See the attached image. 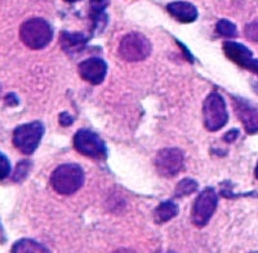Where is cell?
Listing matches in <instances>:
<instances>
[{
    "instance_id": "cell-15",
    "label": "cell",
    "mask_w": 258,
    "mask_h": 253,
    "mask_svg": "<svg viewBox=\"0 0 258 253\" xmlns=\"http://www.w3.org/2000/svg\"><path fill=\"white\" fill-rule=\"evenodd\" d=\"M110 0H91L89 6H91V17L94 21V27L103 26L106 24L105 18V9L109 6Z\"/></svg>"
},
{
    "instance_id": "cell-16",
    "label": "cell",
    "mask_w": 258,
    "mask_h": 253,
    "mask_svg": "<svg viewBox=\"0 0 258 253\" xmlns=\"http://www.w3.org/2000/svg\"><path fill=\"white\" fill-rule=\"evenodd\" d=\"M12 252H48V248H45L44 245H41L38 241L31 240V239H22V240H18L13 245Z\"/></svg>"
},
{
    "instance_id": "cell-8",
    "label": "cell",
    "mask_w": 258,
    "mask_h": 253,
    "mask_svg": "<svg viewBox=\"0 0 258 253\" xmlns=\"http://www.w3.org/2000/svg\"><path fill=\"white\" fill-rule=\"evenodd\" d=\"M223 52H225L226 57L235 62L236 65L258 75V59L253 57L252 50L248 49L245 45L235 43V41H225Z\"/></svg>"
},
{
    "instance_id": "cell-27",
    "label": "cell",
    "mask_w": 258,
    "mask_h": 253,
    "mask_svg": "<svg viewBox=\"0 0 258 253\" xmlns=\"http://www.w3.org/2000/svg\"><path fill=\"white\" fill-rule=\"evenodd\" d=\"M254 91L258 93V83H254Z\"/></svg>"
},
{
    "instance_id": "cell-4",
    "label": "cell",
    "mask_w": 258,
    "mask_h": 253,
    "mask_svg": "<svg viewBox=\"0 0 258 253\" xmlns=\"http://www.w3.org/2000/svg\"><path fill=\"white\" fill-rule=\"evenodd\" d=\"M44 135V125L40 121L22 124L13 132V145L21 153L30 155L38 149Z\"/></svg>"
},
{
    "instance_id": "cell-6",
    "label": "cell",
    "mask_w": 258,
    "mask_h": 253,
    "mask_svg": "<svg viewBox=\"0 0 258 253\" xmlns=\"http://www.w3.org/2000/svg\"><path fill=\"white\" fill-rule=\"evenodd\" d=\"M119 53L125 61H144L151 53V44L142 34H128L121 39L119 44Z\"/></svg>"
},
{
    "instance_id": "cell-26",
    "label": "cell",
    "mask_w": 258,
    "mask_h": 253,
    "mask_svg": "<svg viewBox=\"0 0 258 253\" xmlns=\"http://www.w3.org/2000/svg\"><path fill=\"white\" fill-rule=\"evenodd\" d=\"M64 2H68V3H75V2H79V0H64Z\"/></svg>"
},
{
    "instance_id": "cell-13",
    "label": "cell",
    "mask_w": 258,
    "mask_h": 253,
    "mask_svg": "<svg viewBox=\"0 0 258 253\" xmlns=\"http://www.w3.org/2000/svg\"><path fill=\"white\" fill-rule=\"evenodd\" d=\"M59 40H61L63 50L68 53H78L85 47V43H87V39L82 34L71 33H62Z\"/></svg>"
},
{
    "instance_id": "cell-7",
    "label": "cell",
    "mask_w": 258,
    "mask_h": 253,
    "mask_svg": "<svg viewBox=\"0 0 258 253\" xmlns=\"http://www.w3.org/2000/svg\"><path fill=\"white\" fill-rule=\"evenodd\" d=\"M74 147L78 153L93 159H103L106 156V146L100 136L89 130L78 131L74 136Z\"/></svg>"
},
{
    "instance_id": "cell-11",
    "label": "cell",
    "mask_w": 258,
    "mask_h": 253,
    "mask_svg": "<svg viewBox=\"0 0 258 253\" xmlns=\"http://www.w3.org/2000/svg\"><path fill=\"white\" fill-rule=\"evenodd\" d=\"M79 74L83 79L91 84H101L107 74V65L102 58L92 57L80 64Z\"/></svg>"
},
{
    "instance_id": "cell-24",
    "label": "cell",
    "mask_w": 258,
    "mask_h": 253,
    "mask_svg": "<svg viewBox=\"0 0 258 253\" xmlns=\"http://www.w3.org/2000/svg\"><path fill=\"white\" fill-rule=\"evenodd\" d=\"M254 174H255V178H258V163L255 165V169H254Z\"/></svg>"
},
{
    "instance_id": "cell-18",
    "label": "cell",
    "mask_w": 258,
    "mask_h": 253,
    "mask_svg": "<svg viewBox=\"0 0 258 253\" xmlns=\"http://www.w3.org/2000/svg\"><path fill=\"white\" fill-rule=\"evenodd\" d=\"M217 33L223 38H235L238 35V30L232 22L227 20L218 21L217 24Z\"/></svg>"
},
{
    "instance_id": "cell-23",
    "label": "cell",
    "mask_w": 258,
    "mask_h": 253,
    "mask_svg": "<svg viewBox=\"0 0 258 253\" xmlns=\"http://www.w3.org/2000/svg\"><path fill=\"white\" fill-rule=\"evenodd\" d=\"M59 123H61V125L64 126L70 125V124L73 123V116H70L69 112H62V114L59 115Z\"/></svg>"
},
{
    "instance_id": "cell-21",
    "label": "cell",
    "mask_w": 258,
    "mask_h": 253,
    "mask_svg": "<svg viewBox=\"0 0 258 253\" xmlns=\"http://www.w3.org/2000/svg\"><path fill=\"white\" fill-rule=\"evenodd\" d=\"M11 173V163L4 154L0 153V181L6 180Z\"/></svg>"
},
{
    "instance_id": "cell-25",
    "label": "cell",
    "mask_w": 258,
    "mask_h": 253,
    "mask_svg": "<svg viewBox=\"0 0 258 253\" xmlns=\"http://www.w3.org/2000/svg\"><path fill=\"white\" fill-rule=\"evenodd\" d=\"M2 236H3V229H2V225H0V240H2Z\"/></svg>"
},
{
    "instance_id": "cell-17",
    "label": "cell",
    "mask_w": 258,
    "mask_h": 253,
    "mask_svg": "<svg viewBox=\"0 0 258 253\" xmlns=\"http://www.w3.org/2000/svg\"><path fill=\"white\" fill-rule=\"evenodd\" d=\"M198 188V182L192 178H183L182 181H179L178 185L176 186V197L182 198L186 197V195L192 194L194 192H197Z\"/></svg>"
},
{
    "instance_id": "cell-1",
    "label": "cell",
    "mask_w": 258,
    "mask_h": 253,
    "mask_svg": "<svg viewBox=\"0 0 258 253\" xmlns=\"http://www.w3.org/2000/svg\"><path fill=\"white\" fill-rule=\"evenodd\" d=\"M50 183L58 194L71 195L77 193L84 183V172L78 164H62L52 173Z\"/></svg>"
},
{
    "instance_id": "cell-10",
    "label": "cell",
    "mask_w": 258,
    "mask_h": 253,
    "mask_svg": "<svg viewBox=\"0 0 258 253\" xmlns=\"http://www.w3.org/2000/svg\"><path fill=\"white\" fill-rule=\"evenodd\" d=\"M234 109L244 130L249 135L258 133V106L245 98H234Z\"/></svg>"
},
{
    "instance_id": "cell-20",
    "label": "cell",
    "mask_w": 258,
    "mask_h": 253,
    "mask_svg": "<svg viewBox=\"0 0 258 253\" xmlns=\"http://www.w3.org/2000/svg\"><path fill=\"white\" fill-rule=\"evenodd\" d=\"M244 34H245L246 39L258 43V20L246 25L245 29H244Z\"/></svg>"
},
{
    "instance_id": "cell-3",
    "label": "cell",
    "mask_w": 258,
    "mask_h": 253,
    "mask_svg": "<svg viewBox=\"0 0 258 253\" xmlns=\"http://www.w3.org/2000/svg\"><path fill=\"white\" fill-rule=\"evenodd\" d=\"M203 116L206 128L211 132L221 130L229 120V112L226 109V102L223 97L217 92H212L204 101L203 105Z\"/></svg>"
},
{
    "instance_id": "cell-19",
    "label": "cell",
    "mask_w": 258,
    "mask_h": 253,
    "mask_svg": "<svg viewBox=\"0 0 258 253\" xmlns=\"http://www.w3.org/2000/svg\"><path fill=\"white\" fill-rule=\"evenodd\" d=\"M30 168H31V163L29 160H24V162L18 163L15 173H13V181L20 182V181L24 180L25 177L27 176V173H29Z\"/></svg>"
},
{
    "instance_id": "cell-12",
    "label": "cell",
    "mask_w": 258,
    "mask_h": 253,
    "mask_svg": "<svg viewBox=\"0 0 258 253\" xmlns=\"http://www.w3.org/2000/svg\"><path fill=\"white\" fill-rule=\"evenodd\" d=\"M170 16L182 24H190L198 18V9L194 4L187 2H173L167 6Z\"/></svg>"
},
{
    "instance_id": "cell-28",
    "label": "cell",
    "mask_w": 258,
    "mask_h": 253,
    "mask_svg": "<svg viewBox=\"0 0 258 253\" xmlns=\"http://www.w3.org/2000/svg\"><path fill=\"white\" fill-rule=\"evenodd\" d=\"M0 94H2V86H0Z\"/></svg>"
},
{
    "instance_id": "cell-22",
    "label": "cell",
    "mask_w": 258,
    "mask_h": 253,
    "mask_svg": "<svg viewBox=\"0 0 258 253\" xmlns=\"http://www.w3.org/2000/svg\"><path fill=\"white\" fill-rule=\"evenodd\" d=\"M238 137H239V131L238 130H232V131H230V132H227L225 136H223V140H225L226 142H234L235 140L238 139Z\"/></svg>"
},
{
    "instance_id": "cell-14",
    "label": "cell",
    "mask_w": 258,
    "mask_h": 253,
    "mask_svg": "<svg viewBox=\"0 0 258 253\" xmlns=\"http://www.w3.org/2000/svg\"><path fill=\"white\" fill-rule=\"evenodd\" d=\"M178 215V206L174 202H163L158 206L154 212V220L156 224H165L169 220Z\"/></svg>"
},
{
    "instance_id": "cell-9",
    "label": "cell",
    "mask_w": 258,
    "mask_h": 253,
    "mask_svg": "<svg viewBox=\"0 0 258 253\" xmlns=\"http://www.w3.org/2000/svg\"><path fill=\"white\" fill-rule=\"evenodd\" d=\"M155 165L163 177H174L183 168V155L178 149H163L156 155Z\"/></svg>"
},
{
    "instance_id": "cell-2",
    "label": "cell",
    "mask_w": 258,
    "mask_h": 253,
    "mask_svg": "<svg viewBox=\"0 0 258 253\" xmlns=\"http://www.w3.org/2000/svg\"><path fill=\"white\" fill-rule=\"evenodd\" d=\"M20 38L30 49H41L52 40L53 29L43 18H30L21 25Z\"/></svg>"
},
{
    "instance_id": "cell-5",
    "label": "cell",
    "mask_w": 258,
    "mask_h": 253,
    "mask_svg": "<svg viewBox=\"0 0 258 253\" xmlns=\"http://www.w3.org/2000/svg\"><path fill=\"white\" fill-rule=\"evenodd\" d=\"M218 195L213 187L204 188L197 198L192 207L191 220L198 227L206 226L217 208Z\"/></svg>"
}]
</instances>
